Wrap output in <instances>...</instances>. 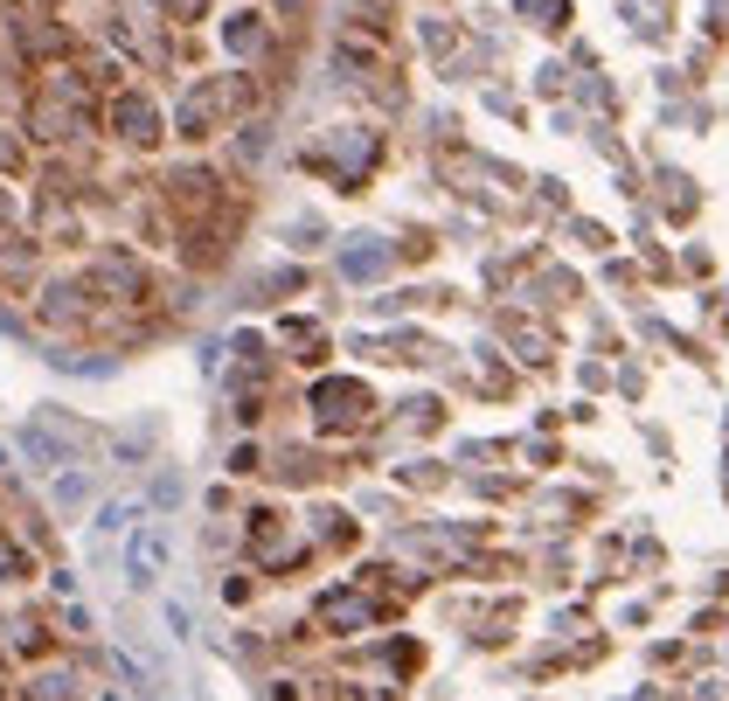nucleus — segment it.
Returning a JSON list of instances; mask_svg holds the SVG:
<instances>
[{"instance_id":"obj_1","label":"nucleus","mask_w":729,"mask_h":701,"mask_svg":"<svg viewBox=\"0 0 729 701\" xmlns=\"http://www.w3.org/2000/svg\"><path fill=\"white\" fill-rule=\"evenodd\" d=\"M376 160H382V140H376V132H362V125H341L327 146H313V154H306V167H327L341 188L368 181V167H376Z\"/></svg>"},{"instance_id":"obj_2","label":"nucleus","mask_w":729,"mask_h":701,"mask_svg":"<svg viewBox=\"0 0 729 701\" xmlns=\"http://www.w3.org/2000/svg\"><path fill=\"white\" fill-rule=\"evenodd\" d=\"M368 410H376V403H368V389L348 383V375H327V383L313 389V424L333 431V438H341V431H362Z\"/></svg>"},{"instance_id":"obj_3","label":"nucleus","mask_w":729,"mask_h":701,"mask_svg":"<svg viewBox=\"0 0 729 701\" xmlns=\"http://www.w3.org/2000/svg\"><path fill=\"white\" fill-rule=\"evenodd\" d=\"M167 563H174V535H167L160 521H146L139 535L125 542V583H133V591H154L167 577Z\"/></svg>"},{"instance_id":"obj_4","label":"nucleus","mask_w":729,"mask_h":701,"mask_svg":"<svg viewBox=\"0 0 729 701\" xmlns=\"http://www.w3.org/2000/svg\"><path fill=\"white\" fill-rule=\"evenodd\" d=\"M230 105H243V90H236L230 77L195 84L189 98H181V140H209V132H216V119H222Z\"/></svg>"},{"instance_id":"obj_5","label":"nucleus","mask_w":729,"mask_h":701,"mask_svg":"<svg viewBox=\"0 0 729 701\" xmlns=\"http://www.w3.org/2000/svg\"><path fill=\"white\" fill-rule=\"evenodd\" d=\"M105 125L119 132L125 146H154V140H160V111H154V98H146V90H119V98H111V111H105Z\"/></svg>"},{"instance_id":"obj_6","label":"nucleus","mask_w":729,"mask_h":701,"mask_svg":"<svg viewBox=\"0 0 729 701\" xmlns=\"http://www.w3.org/2000/svg\"><path fill=\"white\" fill-rule=\"evenodd\" d=\"M333 63H341L354 84H376V90H382V77H389V56L368 43V35H341V43H333Z\"/></svg>"},{"instance_id":"obj_7","label":"nucleus","mask_w":729,"mask_h":701,"mask_svg":"<svg viewBox=\"0 0 729 701\" xmlns=\"http://www.w3.org/2000/svg\"><path fill=\"white\" fill-rule=\"evenodd\" d=\"M313 618H320L327 632H368V625H376V604H368L362 591H327Z\"/></svg>"},{"instance_id":"obj_8","label":"nucleus","mask_w":729,"mask_h":701,"mask_svg":"<svg viewBox=\"0 0 729 701\" xmlns=\"http://www.w3.org/2000/svg\"><path fill=\"white\" fill-rule=\"evenodd\" d=\"M22 701H84V680L70 667H49V674H35L22 688Z\"/></svg>"},{"instance_id":"obj_9","label":"nucleus","mask_w":729,"mask_h":701,"mask_svg":"<svg viewBox=\"0 0 729 701\" xmlns=\"http://www.w3.org/2000/svg\"><path fill=\"white\" fill-rule=\"evenodd\" d=\"M341 271H348V278H382V271H389V243L362 237V243H354V251L341 257Z\"/></svg>"},{"instance_id":"obj_10","label":"nucleus","mask_w":729,"mask_h":701,"mask_svg":"<svg viewBox=\"0 0 729 701\" xmlns=\"http://www.w3.org/2000/svg\"><path fill=\"white\" fill-rule=\"evenodd\" d=\"M125 521H133V500H105L98 521H90V548H111V542L125 535Z\"/></svg>"},{"instance_id":"obj_11","label":"nucleus","mask_w":729,"mask_h":701,"mask_svg":"<svg viewBox=\"0 0 729 701\" xmlns=\"http://www.w3.org/2000/svg\"><path fill=\"white\" fill-rule=\"evenodd\" d=\"M285 348H299V362H320L327 340H320V327H313V319H285Z\"/></svg>"},{"instance_id":"obj_12","label":"nucleus","mask_w":729,"mask_h":701,"mask_svg":"<svg viewBox=\"0 0 729 701\" xmlns=\"http://www.w3.org/2000/svg\"><path fill=\"white\" fill-rule=\"evenodd\" d=\"M521 22H535V28H563V22H570V0H521Z\"/></svg>"},{"instance_id":"obj_13","label":"nucleus","mask_w":729,"mask_h":701,"mask_svg":"<svg viewBox=\"0 0 729 701\" xmlns=\"http://www.w3.org/2000/svg\"><path fill=\"white\" fill-rule=\"evenodd\" d=\"M222 35H230V49H236V56H257V43H265L257 14H230V28H222Z\"/></svg>"},{"instance_id":"obj_14","label":"nucleus","mask_w":729,"mask_h":701,"mask_svg":"<svg viewBox=\"0 0 729 701\" xmlns=\"http://www.w3.org/2000/svg\"><path fill=\"white\" fill-rule=\"evenodd\" d=\"M84 500H90V480L84 472H63V480H56V507L70 515V507H84Z\"/></svg>"},{"instance_id":"obj_15","label":"nucleus","mask_w":729,"mask_h":701,"mask_svg":"<svg viewBox=\"0 0 729 701\" xmlns=\"http://www.w3.org/2000/svg\"><path fill=\"white\" fill-rule=\"evenodd\" d=\"M28 577V556H22V548H8V542H0V583H22Z\"/></svg>"},{"instance_id":"obj_16","label":"nucleus","mask_w":729,"mask_h":701,"mask_svg":"<svg viewBox=\"0 0 729 701\" xmlns=\"http://www.w3.org/2000/svg\"><path fill=\"white\" fill-rule=\"evenodd\" d=\"M341 701H397V694H389V688H376V680H348V688H341Z\"/></svg>"},{"instance_id":"obj_17","label":"nucleus","mask_w":729,"mask_h":701,"mask_svg":"<svg viewBox=\"0 0 729 701\" xmlns=\"http://www.w3.org/2000/svg\"><path fill=\"white\" fill-rule=\"evenodd\" d=\"M167 632H174V639H195V618H189V604H167Z\"/></svg>"},{"instance_id":"obj_18","label":"nucleus","mask_w":729,"mask_h":701,"mask_svg":"<svg viewBox=\"0 0 729 701\" xmlns=\"http://www.w3.org/2000/svg\"><path fill=\"white\" fill-rule=\"evenodd\" d=\"M0 167H22V146H14L8 132H0Z\"/></svg>"},{"instance_id":"obj_19","label":"nucleus","mask_w":729,"mask_h":701,"mask_svg":"<svg viewBox=\"0 0 729 701\" xmlns=\"http://www.w3.org/2000/svg\"><path fill=\"white\" fill-rule=\"evenodd\" d=\"M0 230H8V195H0Z\"/></svg>"},{"instance_id":"obj_20","label":"nucleus","mask_w":729,"mask_h":701,"mask_svg":"<svg viewBox=\"0 0 729 701\" xmlns=\"http://www.w3.org/2000/svg\"><path fill=\"white\" fill-rule=\"evenodd\" d=\"M105 701H119V694H105Z\"/></svg>"}]
</instances>
